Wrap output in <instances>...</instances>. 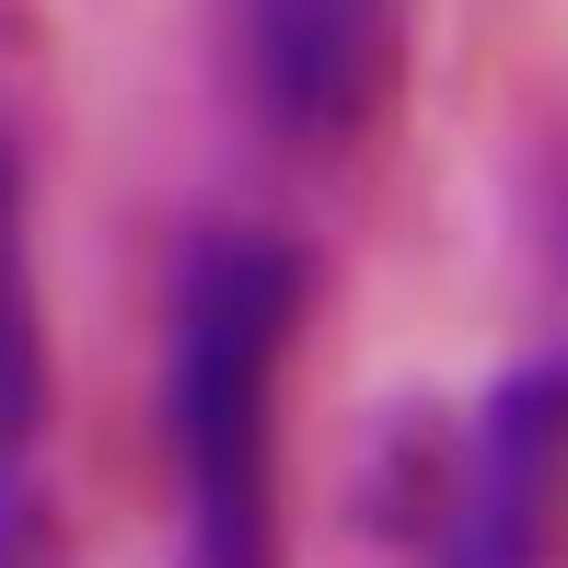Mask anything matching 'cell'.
<instances>
[{"mask_svg": "<svg viewBox=\"0 0 568 568\" xmlns=\"http://www.w3.org/2000/svg\"><path fill=\"white\" fill-rule=\"evenodd\" d=\"M0 568H70L59 557V523H47V499L23 476H0Z\"/></svg>", "mask_w": 568, "mask_h": 568, "instance_id": "obj_5", "label": "cell"}, {"mask_svg": "<svg viewBox=\"0 0 568 568\" xmlns=\"http://www.w3.org/2000/svg\"><path fill=\"white\" fill-rule=\"evenodd\" d=\"M47 429V314H36V244H23V163L0 128V476H23Z\"/></svg>", "mask_w": 568, "mask_h": 568, "instance_id": "obj_4", "label": "cell"}, {"mask_svg": "<svg viewBox=\"0 0 568 568\" xmlns=\"http://www.w3.org/2000/svg\"><path fill=\"white\" fill-rule=\"evenodd\" d=\"M221 47H232V93L255 105V128L291 151H337L383 116L395 93V0H221Z\"/></svg>", "mask_w": 568, "mask_h": 568, "instance_id": "obj_3", "label": "cell"}, {"mask_svg": "<svg viewBox=\"0 0 568 568\" xmlns=\"http://www.w3.org/2000/svg\"><path fill=\"white\" fill-rule=\"evenodd\" d=\"M557 487H568V348L510 359L476 395V418L442 464L429 568H546Z\"/></svg>", "mask_w": 568, "mask_h": 568, "instance_id": "obj_2", "label": "cell"}, {"mask_svg": "<svg viewBox=\"0 0 568 568\" xmlns=\"http://www.w3.org/2000/svg\"><path fill=\"white\" fill-rule=\"evenodd\" d=\"M302 244L197 232L163 314V453H174V557L186 568H291L278 510V372L302 337Z\"/></svg>", "mask_w": 568, "mask_h": 568, "instance_id": "obj_1", "label": "cell"}]
</instances>
